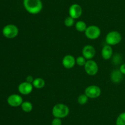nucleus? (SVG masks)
Returning a JSON list of instances; mask_svg holds the SVG:
<instances>
[{"instance_id":"nucleus-3","label":"nucleus","mask_w":125,"mask_h":125,"mask_svg":"<svg viewBox=\"0 0 125 125\" xmlns=\"http://www.w3.org/2000/svg\"><path fill=\"white\" fill-rule=\"evenodd\" d=\"M122 34L117 31L109 32L106 36V42L111 46L117 45L122 41Z\"/></svg>"},{"instance_id":"nucleus-19","label":"nucleus","mask_w":125,"mask_h":125,"mask_svg":"<svg viewBox=\"0 0 125 125\" xmlns=\"http://www.w3.org/2000/svg\"><path fill=\"white\" fill-rule=\"evenodd\" d=\"M116 125H125V112L118 115L116 120Z\"/></svg>"},{"instance_id":"nucleus-21","label":"nucleus","mask_w":125,"mask_h":125,"mask_svg":"<svg viewBox=\"0 0 125 125\" xmlns=\"http://www.w3.org/2000/svg\"><path fill=\"white\" fill-rule=\"evenodd\" d=\"M74 23V19H73L70 16L66 17L64 20V24L67 27L73 26Z\"/></svg>"},{"instance_id":"nucleus-18","label":"nucleus","mask_w":125,"mask_h":125,"mask_svg":"<svg viewBox=\"0 0 125 125\" xmlns=\"http://www.w3.org/2000/svg\"><path fill=\"white\" fill-rule=\"evenodd\" d=\"M88 100H89V98L85 93L80 94L78 98V102L81 105L85 104L88 102Z\"/></svg>"},{"instance_id":"nucleus-8","label":"nucleus","mask_w":125,"mask_h":125,"mask_svg":"<svg viewBox=\"0 0 125 125\" xmlns=\"http://www.w3.org/2000/svg\"><path fill=\"white\" fill-rule=\"evenodd\" d=\"M7 103L11 107H17L21 106L22 103L23 102V99L20 95L17 94H11L8 97L7 100Z\"/></svg>"},{"instance_id":"nucleus-13","label":"nucleus","mask_w":125,"mask_h":125,"mask_svg":"<svg viewBox=\"0 0 125 125\" xmlns=\"http://www.w3.org/2000/svg\"><path fill=\"white\" fill-rule=\"evenodd\" d=\"M113 55V49L109 45H106L103 47L101 50V56L105 60H108L112 58Z\"/></svg>"},{"instance_id":"nucleus-15","label":"nucleus","mask_w":125,"mask_h":125,"mask_svg":"<svg viewBox=\"0 0 125 125\" xmlns=\"http://www.w3.org/2000/svg\"><path fill=\"white\" fill-rule=\"evenodd\" d=\"M32 84L34 88H36V89H42L45 87V81L43 78L38 77V78H34Z\"/></svg>"},{"instance_id":"nucleus-6","label":"nucleus","mask_w":125,"mask_h":125,"mask_svg":"<svg viewBox=\"0 0 125 125\" xmlns=\"http://www.w3.org/2000/svg\"><path fill=\"white\" fill-rule=\"evenodd\" d=\"M84 93L90 99H96L100 96L101 94V89L98 86L92 85L88 86L85 89Z\"/></svg>"},{"instance_id":"nucleus-17","label":"nucleus","mask_w":125,"mask_h":125,"mask_svg":"<svg viewBox=\"0 0 125 125\" xmlns=\"http://www.w3.org/2000/svg\"><path fill=\"white\" fill-rule=\"evenodd\" d=\"M87 28V26L86 23L84 21H78L75 24L76 29L79 32H85Z\"/></svg>"},{"instance_id":"nucleus-22","label":"nucleus","mask_w":125,"mask_h":125,"mask_svg":"<svg viewBox=\"0 0 125 125\" xmlns=\"http://www.w3.org/2000/svg\"><path fill=\"white\" fill-rule=\"evenodd\" d=\"M122 57L118 54H116L113 57V63L115 64H118L122 61Z\"/></svg>"},{"instance_id":"nucleus-14","label":"nucleus","mask_w":125,"mask_h":125,"mask_svg":"<svg viewBox=\"0 0 125 125\" xmlns=\"http://www.w3.org/2000/svg\"><path fill=\"white\" fill-rule=\"evenodd\" d=\"M124 75L119 69H115L111 72V79L114 83H119L123 80Z\"/></svg>"},{"instance_id":"nucleus-11","label":"nucleus","mask_w":125,"mask_h":125,"mask_svg":"<svg viewBox=\"0 0 125 125\" xmlns=\"http://www.w3.org/2000/svg\"><path fill=\"white\" fill-rule=\"evenodd\" d=\"M34 89L32 84L31 83H29L28 82H21L20 84L18 85V89L20 93L23 95H28L31 94Z\"/></svg>"},{"instance_id":"nucleus-7","label":"nucleus","mask_w":125,"mask_h":125,"mask_svg":"<svg viewBox=\"0 0 125 125\" xmlns=\"http://www.w3.org/2000/svg\"><path fill=\"white\" fill-rule=\"evenodd\" d=\"M84 69L89 75H95L98 72V65L94 60H87L84 66Z\"/></svg>"},{"instance_id":"nucleus-23","label":"nucleus","mask_w":125,"mask_h":125,"mask_svg":"<svg viewBox=\"0 0 125 125\" xmlns=\"http://www.w3.org/2000/svg\"><path fill=\"white\" fill-rule=\"evenodd\" d=\"M62 122L61 118H54L51 121V125H62Z\"/></svg>"},{"instance_id":"nucleus-1","label":"nucleus","mask_w":125,"mask_h":125,"mask_svg":"<svg viewBox=\"0 0 125 125\" xmlns=\"http://www.w3.org/2000/svg\"><path fill=\"white\" fill-rule=\"evenodd\" d=\"M24 9L31 14H38L43 9L41 0H23Z\"/></svg>"},{"instance_id":"nucleus-2","label":"nucleus","mask_w":125,"mask_h":125,"mask_svg":"<svg viewBox=\"0 0 125 125\" xmlns=\"http://www.w3.org/2000/svg\"><path fill=\"white\" fill-rule=\"evenodd\" d=\"M70 113L69 107L62 103L56 104L52 109V114L54 118H64L67 117Z\"/></svg>"},{"instance_id":"nucleus-4","label":"nucleus","mask_w":125,"mask_h":125,"mask_svg":"<svg viewBox=\"0 0 125 125\" xmlns=\"http://www.w3.org/2000/svg\"><path fill=\"white\" fill-rule=\"evenodd\" d=\"M19 29L17 26L12 24L5 26L2 29V34L4 36L8 39H13L18 36Z\"/></svg>"},{"instance_id":"nucleus-20","label":"nucleus","mask_w":125,"mask_h":125,"mask_svg":"<svg viewBox=\"0 0 125 125\" xmlns=\"http://www.w3.org/2000/svg\"><path fill=\"white\" fill-rule=\"evenodd\" d=\"M87 61V60L82 55V56H79L77 58H76V64H77L79 66H84Z\"/></svg>"},{"instance_id":"nucleus-10","label":"nucleus","mask_w":125,"mask_h":125,"mask_svg":"<svg viewBox=\"0 0 125 125\" xmlns=\"http://www.w3.org/2000/svg\"><path fill=\"white\" fill-rule=\"evenodd\" d=\"M82 54L87 60H92L96 54V50L92 45H87L83 47L82 50Z\"/></svg>"},{"instance_id":"nucleus-16","label":"nucleus","mask_w":125,"mask_h":125,"mask_svg":"<svg viewBox=\"0 0 125 125\" xmlns=\"http://www.w3.org/2000/svg\"><path fill=\"white\" fill-rule=\"evenodd\" d=\"M21 107L23 112L26 113H29L32 110L33 105L31 102L23 101V102L21 105Z\"/></svg>"},{"instance_id":"nucleus-9","label":"nucleus","mask_w":125,"mask_h":125,"mask_svg":"<svg viewBox=\"0 0 125 125\" xmlns=\"http://www.w3.org/2000/svg\"><path fill=\"white\" fill-rule=\"evenodd\" d=\"M69 15L73 19L79 18L83 14V9L80 5L78 4H73L70 7Z\"/></svg>"},{"instance_id":"nucleus-5","label":"nucleus","mask_w":125,"mask_h":125,"mask_svg":"<svg viewBox=\"0 0 125 125\" xmlns=\"http://www.w3.org/2000/svg\"><path fill=\"white\" fill-rule=\"evenodd\" d=\"M85 35L89 39L95 40L98 39L101 35V29L96 25H90L87 26L85 31Z\"/></svg>"},{"instance_id":"nucleus-25","label":"nucleus","mask_w":125,"mask_h":125,"mask_svg":"<svg viewBox=\"0 0 125 125\" xmlns=\"http://www.w3.org/2000/svg\"><path fill=\"white\" fill-rule=\"evenodd\" d=\"M34 78H33V77L32 75H28L26 77V81L28 82H29V83H32L33 82V81H34Z\"/></svg>"},{"instance_id":"nucleus-12","label":"nucleus","mask_w":125,"mask_h":125,"mask_svg":"<svg viewBox=\"0 0 125 125\" xmlns=\"http://www.w3.org/2000/svg\"><path fill=\"white\" fill-rule=\"evenodd\" d=\"M62 63L65 68L70 69L76 64V59L73 55H67L62 59Z\"/></svg>"},{"instance_id":"nucleus-24","label":"nucleus","mask_w":125,"mask_h":125,"mask_svg":"<svg viewBox=\"0 0 125 125\" xmlns=\"http://www.w3.org/2000/svg\"><path fill=\"white\" fill-rule=\"evenodd\" d=\"M119 70L123 75H125V63H123L120 65Z\"/></svg>"}]
</instances>
